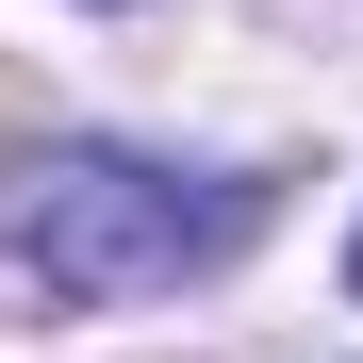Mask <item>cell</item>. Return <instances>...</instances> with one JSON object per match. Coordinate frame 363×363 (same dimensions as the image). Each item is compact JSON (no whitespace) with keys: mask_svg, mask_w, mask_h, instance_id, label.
<instances>
[{"mask_svg":"<svg viewBox=\"0 0 363 363\" xmlns=\"http://www.w3.org/2000/svg\"><path fill=\"white\" fill-rule=\"evenodd\" d=\"M264 231L248 165H149V149H50L17 182V264L67 297V314H116V297H182L215 281Z\"/></svg>","mask_w":363,"mask_h":363,"instance_id":"cell-1","label":"cell"},{"mask_svg":"<svg viewBox=\"0 0 363 363\" xmlns=\"http://www.w3.org/2000/svg\"><path fill=\"white\" fill-rule=\"evenodd\" d=\"M347 281H363V248H347Z\"/></svg>","mask_w":363,"mask_h":363,"instance_id":"cell-2","label":"cell"}]
</instances>
